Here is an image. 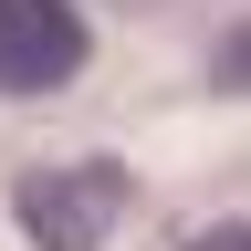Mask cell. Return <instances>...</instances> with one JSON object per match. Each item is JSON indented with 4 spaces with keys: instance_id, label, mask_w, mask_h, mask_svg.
<instances>
[{
    "instance_id": "cell-2",
    "label": "cell",
    "mask_w": 251,
    "mask_h": 251,
    "mask_svg": "<svg viewBox=\"0 0 251 251\" xmlns=\"http://www.w3.org/2000/svg\"><path fill=\"white\" fill-rule=\"evenodd\" d=\"M84 74V11L74 0H0V94H52Z\"/></svg>"
},
{
    "instance_id": "cell-3",
    "label": "cell",
    "mask_w": 251,
    "mask_h": 251,
    "mask_svg": "<svg viewBox=\"0 0 251 251\" xmlns=\"http://www.w3.org/2000/svg\"><path fill=\"white\" fill-rule=\"evenodd\" d=\"M188 251H251V230H241V220H220V230H209V241H188Z\"/></svg>"
},
{
    "instance_id": "cell-1",
    "label": "cell",
    "mask_w": 251,
    "mask_h": 251,
    "mask_svg": "<svg viewBox=\"0 0 251 251\" xmlns=\"http://www.w3.org/2000/svg\"><path fill=\"white\" fill-rule=\"evenodd\" d=\"M21 230L42 241V251H94L115 230V209H126V178L115 168H42V178H21Z\"/></svg>"
}]
</instances>
